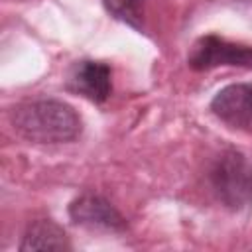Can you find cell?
<instances>
[{
	"label": "cell",
	"instance_id": "cell-3",
	"mask_svg": "<svg viewBox=\"0 0 252 252\" xmlns=\"http://www.w3.org/2000/svg\"><path fill=\"white\" fill-rule=\"evenodd\" d=\"M187 65L195 71H211L215 67L252 69V45L232 43L224 37L209 33L191 45Z\"/></svg>",
	"mask_w": 252,
	"mask_h": 252
},
{
	"label": "cell",
	"instance_id": "cell-5",
	"mask_svg": "<svg viewBox=\"0 0 252 252\" xmlns=\"http://www.w3.org/2000/svg\"><path fill=\"white\" fill-rule=\"evenodd\" d=\"M69 217L73 222L89 226V228H102V230H124L126 220L116 211L112 203H108L100 195L85 193L71 201Z\"/></svg>",
	"mask_w": 252,
	"mask_h": 252
},
{
	"label": "cell",
	"instance_id": "cell-1",
	"mask_svg": "<svg viewBox=\"0 0 252 252\" xmlns=\"http://www.w3.org/2000/svg\"><path fill=\"white\" fill-rule=\"evenodd\" d=\"M10 124L16 134L35 144H63L81 134V118L61 100L41 98L14 106Z\"/></svg>",
	"mask_w": 252,
	"mask_h": 252
},
{
	"label": "cell",
	"instance_id": "cell-7",
	"mask_svg": "<svg viewBox=\"0 0 252 252\" xmlns=\"http://www.w3.org/2000/svg\"><path fill=\"white\" fill-rule=\"evenodd\" d=\"M69 238L63 226H59L51 219H39L33 220L28 230L22 236L20 250L30 252V250H69Z\"/></svg>",
	"mask_w": 252,
	"mask_h": 252
},
{
	"label": "cell",
	"instance_id": "cell-2",
	"mask_svg": "<svg viewBox=\"0 0 252 252\" xmlns=\"http://www.w3.org/2000/svg\"><path fill=\"white\" fill-rule=\"evenodd\" d=\"M211 185L219 201L240 211L252 203V163L240 152H224L211 169Z\"/></svg>",
	"mask_w": 252,
	"mask_h": 252
},
{
	"label": "cell",
	"instance_id": "cell-6",
	"mask_svg": "<svg viewBox=\"0 0 252 252\" xmlns=\"http://www.w3.org/2000/svg\"><path fill=\"white\" fill-rule=\"evenodd\" d=\"M67 89L91 102H104L112 91V71L100 61H81L73 67Z\"/></svg>",
	"mask_w": 252,
	"mask_h": 252
},
{
	"label": "cell",
	"instance_id": "cell-8",
	"mask_svg": "<svg viewBox=\"0 0 252 252\" xmlns=\"http://www.w3.org/2000/svg\"><path fill=\"white\" fill-rule=\"evenodd\" d=\"M106 12L134 28H140L144 0H102Z\"/></svg>",
	"mask_w": 252,
	"mask_h": 252
},
{
	"label": "cell",
	"instance_id": "cell-4",
	"mask_svg": "<svg viewBox=\"0 0 252 252\" xmlns=\"http://www.w3.org/2000/svg\"><path fill=\"white\" fill-rule=\"evenodd\" d=\"M211 112L230 128L252 134V83L220 89L211 100Z\"/></svg>",
	"mask_w": 252,
	"mask_h": 252
}]
</instances>
